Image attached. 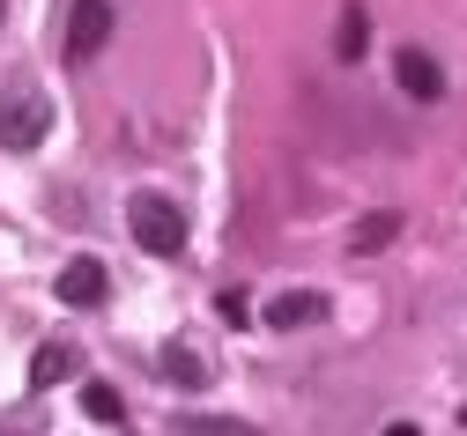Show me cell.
<instances>
[{"label": "cell", "mask_w": 467, "mask_h": 436, "mask_svg": "<svg viewBox=\"0 0 467 436\" xmlns=\"http://www.w3.org/2000/svg\"><path fill=\"white\" fill-rule=\"evenodd\" d=\"M104 45H111V0H75V15H67V59L89 67Z\"/></svg>", "instance_id": "3957f363"}, {"label": "cell", "mask_w": 467, "mask_h": 436, "mask_svg": "<svg viewBox=\"0 0 467 436\" xmlns=\"http://www.w3.org/2000/svg\"><path fill=\"white\" fill-rule=\"evenodd\" d=\"M393 82L416 96V104H438V96H445V67H438L423 45H400V52H393Z\"/></svg>", "instance_id": "8992f818"}, {"label": "cell", "mask_w": 467, "mask_h": 436, "mask_svg": "<svg viewBox=\"0 0 467 436\" xmlns=\"http://www.w3.org/2000/svg\"><path fill=\"white\" fill-rule=\"evenodd\" d=\"M171 436H260L253 421H238V414H179V429Z\"/></svg>", "instance_id": "7c38bea8"}, {"label": "cell", "mask_w": 467, "mask_h": 436, "mask_svg": "<svg viewBox=\"0 0 467 436\" xmlns=\"http://www.w3.org/2000/svg\"><path fill=\"white\" fill-rule=\"evenodd\" d=\"M0 436H45V414H8V421H0Z\"/></svg>", "instance_id": "4fadbf2b"}, {"label": "cell", "mask_w": 467, "mask_h": 436, "mask_svg": "<svg viewBox=\"0 0 467 436\" xmlns=\"http://www.w3.org/2000/svg\"><path fill=\"white\" fill-rule=\"evenodd\" d=\"M364 8H357V0H348V8H341V23H334V59H341V67H357V59H364Z\"/></svg>", "instance_id": "30bf717a"}, {"label": "cell", "mask_w": 467, "mask_h": 436, "mask_svg": "<svg viewBox=\"0 0 467 436\" xmlns=\"http://www.w3.org/2000/svg\"><path fill=\"white\" fill-rule=\"evenodd\" d=\"M82 414H89V421H104V429H119V421H127L119 385H97V378H89V385H82Z\"/></svg>", "instance_id": "8fae6325"}, {"label": "cell", "mask_w": 467, "mask_h": 436, "mask_svg": "<svg viewBox=\"0 0 467 436\" xmlns=\"http://www.w3.org/2000/svg\"><path fill=\"white\" fill-rule=\"evenodd\" d=\"M393 237H400V215H393V208H371V215L357 222V237H348V252H364V259H371V252H386Z\"/></svg>", "instance_id": "9c48e42d"}, {"label": "cell", "mask_w": 467, "mask_h": 436, "mask_svg": "<svg viewBox=\"0 0 467 436\" xmlns=\"http://www.w3.org/2000/svg\"><path fill=\"white\" fill-rule=\"evenodd\" d=\"M52 296H60L67 310H97V303L111 296V274H104V267H97V259L82 252V259H67V267H60V281H52Z\"/></svg>", "instance_id": "277c9868"}, {"label": "cell", "mask_w": 467, "mask_h": 436, "mask_svg": "<svg viewBox=\"0 0 467 436\" xmlns=\"http://www.w3.org/2000/svg\"><path fill=\"white\" fill-rule=\"evenodd\" d=\"M75 362H82L75 340H45V348L30 355V385H37V392H45V385H67V378H75Z\"/></svg>", "instance_id": "ba28073f"}, {"label": "cell", "mask_w": 467, "mask_h": 436, "mask_svg": "<svg viewBox=\"0 0 467 436\" xmlns=\"http://www.w3.org/2000/svg\"><path fill=\"white\" fill-rule=\"evenodd\" d=\"M379 436H423V429H416V421H386Z\"/></svg>", "instance_id": "5bb4252c"}, {"label": "cell", "mask_w": 467, "mask_h": 436, "mask_svg": "<svg viewBox=\"0 0 467 436\" xmlns=\"http://www.w3.org/2000/svg\"><path fill=\"white\" fill-rule=\"evenodd\" d=\"M327 310H334V296H319V289H282V296L260 310V319H267L275 333H305V326L327 319Z\"/></svg>", "instance_id": "5b68a950"}, {"label": "cell", "mask_w": 467, "mask_h": 436, "mask_svg": "<svg viewBox=\"0 0 467 436\" xmlns=\"http://www.w3.org/2000/svg\"><path fill=\"white\" fill-rule=\"evenodd\" d=\"M149 362H156V378L179 385V392H208V385H215V362H201L193 348H163V355H149Z\"/></svg>", "instance_id": "52a82bcc"}, {"label": "cell", "mask_w": 467, "mask_h": 436, "mask_svg": "<svg viewBox=\"0 0 467 436\" xmlns=\"http://www.w3.org/2000/svg\"><path fill=\"white\" fill-rule=\"evenodd\" d=\"M45 134H52V104H45V89H37V82L0 89V148H8V156H30Z\"/></svg>", "instance_id": "7a4b0ae2"}, {"label": "cell", "mask_w": 467, "mask_h": 436, "mask_svg": "<svg viewBox=\"0 0 467 436\" xmlns=\"http://www.w3.org/2000/svg\"><path fill=\"white\" fill-rule=\"evenodd\" d=\"M127 229H134V244L149 259H179L186 252V215H179V200H163V193H134L127 200Z\"/></svg>", "instance_id": "6da1fadb"}]
</instances>
